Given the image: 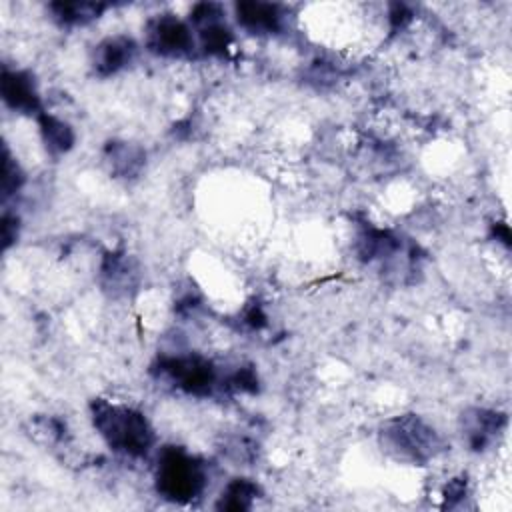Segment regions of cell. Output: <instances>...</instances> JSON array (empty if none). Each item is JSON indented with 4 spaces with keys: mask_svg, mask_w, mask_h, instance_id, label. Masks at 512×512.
<instances>
[{
    "mask_svg": "<svg viewBox=\"0 0 512 512\" xmlns=\"http://www.w3.org/2000/svg\"><path fill=\"white\" fill-rule=\"evenodd\" d=\"M0 84H2V100L10 110L20 114H36V116L42 112V102H40L36 82L28 72L4 66Z\"/></svg>",
    "mask_w": 512,
    "mask_h": 512,
    "instance_id": "obj_6",
    "label": "cell"
},
{
    "mask_svg": "<svg viewBox=\"0 0 512 512\" xmlns=\"http://www.w3.org/2000/svg\"><path fill=\"white\" fill-rule=\"evenodd\" d=\"M136 42L128 36H108L94 46L92 70L106 78L126 68L136 56Z\"/></svg>",
    "mask_w": 512,
    "mask_h": 512,
    "instance_id": "obj_8",
    "label": "cell"
},
{
    "mask_svg": "<svg viewBox=\"0 0 512 512\" xmlns=\"http://www.w3.org/2000/svg\"><path fill=\"white\" fill-rule=\"evenodd\" d=\"M90 414L96 432L114 452L142 458L152 450L156 436L142 412L118 402L94 398Z\"/></svg>",
    "mask_w": 512,
    "mask_h": 512,
    "instance_id": "obj_1",
    "label": "cell"
},
{
    "mask_svg": "<svg viewBox=\"0 0 512 512\" xmlns=\"http://www.w3.org/2000/svg\"><path fill=\"white\" fill-rule=\"evenodd\" d=\"M246 322H248V324H252L254 328H260V326H264L266 316H264V312H262L258 306H254V308L246 314Z\"/></svg>",
    "mask_w": 512,
    "mask_h": 512,
    "instance_id": "obj_17",
    "label": "cell"
},
{
    "mask_svg": "<svg viewBox=\"0 0 512 512\" xmlns=\"http://www.w3.org/2000/svg\"><path fill=\"white\" fill-rule=\"evenodd\" d=\"M24 182V174L16 160L10 156L8 148H4V170H2V194L4 198L12 196L16 190H20Z\"/></svg>",
    "mask_w": 512,
    "mask_h": 512,
    "instance_id": "obj_15",
    "label": "cell"
},
{
    "mask_svg": "<svg viewBox=\"0 0 512 512\" xmlns=\"http://www.w3.org/2000/svg\"><path fill=\"white\" fill-rule=\"evenodd\" d=\"M258 492H260L258 486L252 480H248V478H234V480H230L224 486V490H222V494L218 498L216 508H220V510H234V512L248 510L252 506L254 498L258 496Z\"/></svg>",
    "mask_w": 512,
    "mask_h": 512,
    "instance_id": "obj_12",
    "label": "cell"
},
{
    "mask_svg": "<svg viewBox=\"0 0 512 512\" xmlns=\"http://www.w3.org/2000/svg\"><path fill=\"white\" fill-rule=\"evenodd\" d=\"M38 128H40L42 142L50 154L60 156V154H66L74 146V130L70 128L68 122L60 120L58 116L40 112Z\"/></svg>",
    "mask_w": 512,
    "mask_h": 512,
    "instance_id": "obj_10",
    "label": "cell"
},
{
    "mask_svg": "<svg viewBox=\"0 0 512 512\" xmlns=\"http://www.w3.org/2000/svg\"><path fill=\"white\" fill-rule=\"evenodd\" d=\"M106 158L116 174L128 178L140 170L144 162V152L126 142H110L106 148Z\"/></svg>",
    "mask_w": 512,
    "mask_h": 512,
    "instance_id": "obj_13",
    "label": "cell"
},
{
    "mask_svg": "<svg viewBox=\"0 0 512 512\" xmlns=\"http://www.w3.org/2000/svg\"><path fill=\"white\" fill-rule=\"evenodd\" d=\"M18 236V218L16 216H10V214H4V220H2V240H4V248H8Z\"/></svg>",
    "mask_w": 512,
    "mask_h": 512,
    "instance_id": "obj_16",
    "label": "cell"
},
{
    "mask_svg": "<svg viewBox=\"0 0 512 512\" xmlns=\"http://www.w3.org/2000/svg\"><path fill=\"white\" fill-rule=\"evenodd\" d=\"M154 370L160 380L190 396H210L226 386V378H220L214 362L200 354L162 356Z\"/></svg>",
    "mask_w": 512,
    "mask_h": 512,
    "instance_id": "obj_4",
    "label": "cell"
},
{
    "mask_svg": "<svg viewBox=\"0 0 512 512\" xmlns=\"http://www.w3.org/2000/svg\"><path fill=\"white\" fill-rule=\"evenodd\" d=\"M154 484L162 498L174 504H190L208 486L206 464L180 446H164L158 452Z\"/></svg>",
    "mask_w": 512,
    "mask_h": 512,
    "instance_id": "obj_2",
    "label": "cell"
},
{
    "mask_svg": "<svg viewBox=\"0 0 512 512\" xmlns=\"http://www.w3.org/2000/svg\"><path fill=\"white\" fill-rule=\"evenodd\" d=\"M144 36L146 48L166 58H182L192 54L196 48L192 26L174 14H158L150 18Z\"/></svg>",
    "mask_w": 512,
    "mask_h": 512,
    "instance_id": "obj_5",
    "label": "cell"
},
{
    "mask_svg": "<svg viewBox=\"0 0 512 512\" xmlns=\"http://www.w3.org/2000/svg\"><path fill=\"white\" fill-rule=\"evenodd\" d=\"M380 440L386 452L412 464H426L444 446L440 434L416 414H402L386 420L380 430Z\"/></svg>",
    "mask_w": 512,
    "mask_h": 512,
    "instance_id": "obj_3",
    "label": "cell"
},
{
    "mask_svg": "<svg viewBox=\"0 0 512 512\" xmlns=\"http://www.w3.org/2000/svg\"><path fill=\"white\" fill-rule=\"evenodd\" d=\"M102 276L106 288L110 290H126L132 286V266L124 254H110L102 264Z\"/></svg>",
    "mask_w": 512,
    "mask_h": 512,
    "instance_id": "obj_14",
    "label": "cell"
},
{
    "mask_svg": "<svg viewBox=\"0 0 512 512\" xmlns=\"http://www.w3.org/2000/svg\"><path fill=\"white\" fill-rule=\"evenodd\" d=\"M52 18L62 24V26H82L98 18L104 10L106 4H96V2H52L48 6Z\"/></svg>",
    "mask_w": 512,
    "mask_h": 512,
    "instance_id": "obj_11",
    "label": "cell"
},
{
    "mask_svg": "<svg viewBox=\"0 0 512 512\" xmlns=\"http://www.w3.org/2000/svg\"><path fill=\"white\" fill-rule=\"evenodd\" d=\"M236 22L252 34H276L284 26V10L270 2H236Z\"/></svg>",
    "mask_w": 512,
    "mask_h": 512,
    "instance_id": "obj_9",
    "label": "cell"
},
{
    "mask_svg": "<svg viewBox=\"0 0 512 512\" xmlns=\"http://www.w3.org/2000/svg\"><path fill=\"white\" fill-rule=\"evenodd\" d=\"M506 426V416L486 408H472L462 414V436L470 450L484 452L490 448Z\"/></svg>",
    "mask_w": 512,
    "mask_h": 512,
    "instance_id": "obj_7",
    "label": "cell"
}]
</instances>
